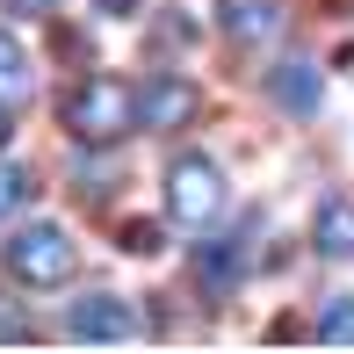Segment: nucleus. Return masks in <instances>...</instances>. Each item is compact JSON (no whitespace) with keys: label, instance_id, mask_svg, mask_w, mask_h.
<instances>
[{"label":"nucleus","instance_id":"20e7f679","mask_svg":"<svg viewBox=\"0 0 354 354\" xmlns=\"http://www.w3.org/2000/svg\"><path fill=\"white\" fill-rule=\"evenodd\" d=\"M188 116H196V80H181V73H145L138 80V131L167 138Z\"/></svg>","mask_w":354,"mask_h":354},{"label":"nucleus","instance_id":"9b49d317","mask_svg":"<svg viewBox=\"0 0 354 354\" xmlns=\"http://www.w3.org/2000/svg\"><path fill=\"white\" fill-rule=\"evenodd\" d=\"M37 196V181H29V167H0V217L22 210V203Z\"/></svg>","mask_w":354,"mask_h":354},{"label":"nucleus","instance_id":"2eb2a0df","mask_svg":"<svg viewBox=\"0 0 354 354\" xmlns=\"http://www.w3.org/2000/svg\"><path fill=\"white\" fill-rule=\"evenodd\" d=\"M15 138V123H8V102H0V145H8Z\"/></svg>","mask_w":354,"mask_h":354},{"label":"nucleus","instance_id":"f8f14e48","mask_svg":"<svg viewBox=\"0 0 354 354\" xmlns=\"http://www.w3.org/2000/svg\"><path fill=\"white\" fill-rule=\"evenodd\" d=\"M318 340H354V297H333L318 318Z\"/></svg>","mask_w":354,"mask_h":354},{"label":"nucleus","instance_id":"f257e3e1","mask_svg":"<svg viewBox=\"0 0 354 354\" xmlns=\"http://www.w3.org/2000/svg\"><path fill=\"white\" fill-rule=\"evenodd\" d=\"M66 131L87 145V152L123 145V138L138 131V87H123V80H109V73L80 80V87L66 94Z\"/></svg>","mask_w":354,"mask_h":354},{"label":"nucleus","instance_id":"ddd939ff","mask_svg":"<svg viewBox=\"0 0 354 354\" xmlns=\"http://www.w3.org/2000/svg\"><path fill=\"white\" fill-rule=\"evenodd\" d=\"M116 246H123V253H159L167 239H159V224H152V217H131V224L116 232Z\"/></svg>","mask_w":354,"mask_h":354},{"label":"nucleus","instance_id":"4468645a","mask_svg":"<svg viewBox=\"0 0 354 354\" xmlns=\"http://www.w3.org/2000/svg\"><path fill=\"white\" fill-rule=\"evenodd\" d=\"M94 8H102V15H116V22H131V15L145 8V0H94Z\"/></svg>","mask_w":354,"mask_h":354},{"label":"nucleus","instance_id":"9d476101","mask_svg":"<svg viewBox=\"0 0 354 354\" xmlns=\"http://www.w3.org/2000/svg\"><path fill=\"white\" fill-rule=\"evenodd\" d=\"M29 87H37V73H29V51H22V44H15L8 37V29H0V102H29Z\"/></svg>","mask_w":354,"mask_h":354},{"label":"nucleus","instance_id":"6e6552de","mask_svg":"<svg viewBox=\"0 0 354 354\" xmlns=\"http://www.w3.org/2000/svg\"><path fill=\"white\" fill-rule=\"evenodd\" d=\"M217 29L246 51V44H268L282 29V8L275 0H217Z\"/></svg>","mask_w":354,"mask_h":354},{"label":"nucleus","instance_id":"f03ea898","mask_svg":"<svg viewBox=\"0 0 354 354\" xmlns=\"http://www.w3.org/2000/svg\"><path fill=\"white\" fill-rule=\"evenodd\" d=\"M217 210H224V174H217V159L174 152V159H167V217L188 224V232H203Z\"/></svg>","mask_w":354,"mask_h":354},{"label":"nucleus","instance_id":"7ed1b4c3","mask_svg":"<svg viewBox=\"0 0 354 354\" xmlns=\"http://www.w3.org/2000/svg\"><path fill=\"white\" fill-rule=\"evenodd\" d=\"M73 268H80V253H73V239L58 232V224H22V232L8 239V275L29 282V289L73 282Z\"/></svg>","mask_w":354,"mask_h":354},{"label":"nucleus","instance_id":"0eeeda50","mask_svg":"<svg viewBox=\"0 0 354 354\" xmlns=\"http://www.w3.org/2000/svg\"><path fill=\"white\" fill-rule=\"evenodd\" d=\"M268 94H275L289 116H311V109L326 102V80H318L311 58H282V66H268Z\"/></svg>","mask_w":354,"mask_h":354},{"label":"nucleus","instance_id":"1a4fd4ad","mask_svg":"<svg viewBox=\"0 0 354 354\" xmlns=\"http://www.w3.org/2000/svg\"><path fill=\"white\" fill-rule=\"evenodd\" d=\"M318 253H326V261H347L354 253V203L347 196H333L326 210H318Z\"/></svg>","mask_w":354,"mask_h":354},{"label":"nucleus","instance_id":"39448f33","mask_svg":"<svg viewBox=\"0 0 354 354\" xmlns=\"http://www.w3.org/2000/svg\"><path fill=\"white\" fill-rule=\"evenodd\" d=\"M253 232H261V217H239L232 232H217V239H203V246H196V268H203V282H210V289H232L239 275H246Z\"/></svg>","mask_w":354,"mask_h":354},{"label":"nucleus","instance_id":"423d86ee","mask_svg":"<svg viewBox=\"0 0 354 354\" xmlns=\"http://www.w3.org/2000/svg\"><path fill=\"white\" fill-rule=\"evenodd\" d=\"M66 333H73V340H131L138 311L123 297H102V289H94V297H73L66 304Z\"/></svg>","mask_w":354,"mask_h":354}]
</instances>
